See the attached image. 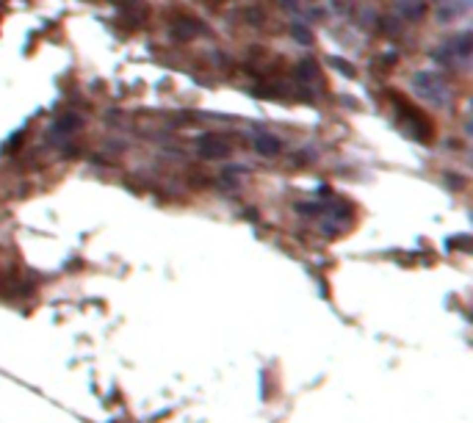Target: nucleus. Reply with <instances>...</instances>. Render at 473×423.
<instances>
[{"label": "nucleus", "mask_w": 473, "mask_h": 423, "mask_svg": "<svg viewBox=\"0 0 473 423\" xmlns=\"http://www.w3.org/2000/svg\"><path fill=\"white\" fill-rule=\"evenodd\" d=\"M393 100L399 103V108H402V116H404V130H407L409 136H412L415 141H432L434 130H432V122H429L426 116L421 114L418 108H412L409 103H404L399 94H393Z\"/></svg>", "instance_id": "nucleus-1"}, {"label": "nucleus", "mask_w": 473, "mask_h": 423, "mask_svg": "<svg viewBox=\"0 0 473 423\" xmlns=\"http://www.w3.org/2000/svg\"><path fill=\"white\" fill-rule=\"evenodd\" d=\"M412 86L415 91L423 97V100H429V103H437L443 105L448 100V86L443 83L437 75H429V72H418V75L412 77Z\"/></svg>", "instance_id": "nucleus-2"}, {"label": "nucleus", "mask_w": 473, "mask_h": 423, "mask_svg": "<svg viewBox=\"0 0 473 423\" xmlns=\"http://www.w3.org/2000/svg\"><path fill=\"white\" fill-rule=\"evenodd\" d=\"M200 152L205 155V158H224V155L230 152V144H227L219 133H207L200 139Z\"/></svg>", "instance_id": "nucleus-3"}, {"label": "nucleus", "mask_w": 473, "mask_h": 423, "mask_svg": "<svg viewBox=\"0 0 473 423\" xmlns=\"http://www.w3.org/2000/svg\"><path fill=\"white\" fill-rule=\"evenodd\" d=\"M255 149L260 155H277L279 152V139H274L271 133H255Z\"/></svg>", "instance_id": "nucleus-4"}, {"label": "nucleus", "mask_w": 473, "mask_h": 423, "mask_svg": "<svg viewBox=\"0 0 473 423\" xmlns=\"http://www.w3.org/2000/svg\"><path fill=\"white\" fill-rule=\"evenodd\" d=\"M399 6L404 8V14H409V19H421L423 11H426V6H423L421 0H402Z\"/></svg>", "instance_id": "nucleus-5"}, {"label": "nucleus", "mask_w": 473, "mask_h": 423, "mask_svg": "<svg viewBox=\"0 0 473 423\" xmlns=\"http://www.w3.org/2000/svg\"><path fill=\"white\" fill-rule=\"evenodd\" d=\"M296 75H299V77H305V80H318V67H316V61L305 58V61H302V64L296 67Z\"/></svg>", "instance_id": "nucleus-6"}, {"label": "nucleus", "mask_w": 473, "mask_h": 423, "mask_svg": "<svg viewBox=\"0 0 473 423\" xmlns=\"http://www.w3.org/2000/svg\"><path fill=\"white\" fill-rule=\"evenodd\" d=\"M80 125V119L78 116H64V119H59V125H56V136H67V133H72V130Z\"/></svg>", "instance_id": "nucleus-7"}, {"label": "nucleus", "mask_w": 473, "mask_h": 423, "mask_svg": "<svg viewBox=\"0 0 473 423\" xmlns=\"http://www.w3.org/2000/svg\"><path fill=\"white\" fill-rule=\"evenodd\" d=\"M293 36H299V42H302V45H307V42H310V33H307L305 28H293Z\"/></svg>", "instance_id": "nucleus-8"}, {"label": "nucleus", "mask_w": 473, "mask_h": 423, "mask_svg": "<svg viewBox=\"0 0 473 423\" xmlns=\"http://www.w3.org/2000/svg\"><path fill=\"white\" fill-rule=\"evenodd\" d=\"M335 67H338V70H343L346 75H354V70H351L349 64H343V61H340V58H335Z\"/></svg>", "instance_id": "nucleus-9"}]
</instances>
